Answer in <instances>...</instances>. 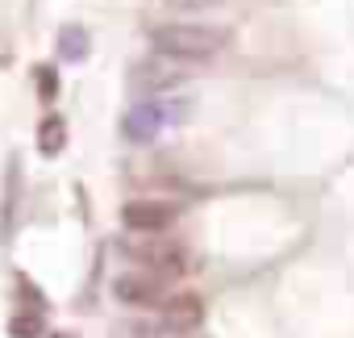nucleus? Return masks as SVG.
Wrapping results in <instances>:
<instances>
[{
    "label": "nucleus",
    "mask_w": 354,
    "mask_h": 338,
    "mask_svg": "<svg viewBox=\"0 0 354 338\" xmlns=\"http://www.w3.org/2000/svg\"><path fill=\"white\" fill-rule=\"evenodd\" d=\"M225 42H230L225 30H213V26H188V21H180V26H158V30L150 34L154 55L175 59V63H205V59L221 55Z\"/></svg>",
    "instance_id": "f257e3e1"
},
{
    "label": "nucleus",
    "mask_w": 354,
    "mask_h": 338,
    "mask_svg": "<svg viewBox=\"0 0 354 338\" xmlns=\"http://www.w3.org/2000/svg\"><path fill=\"white\" fill-rule=\"evenodd\" d=\"M175 217H180V209L171 201H154V197H138V201L121 205V222L133 234H162V230H171Z\"/></svg>",
    "instance_id": "f03ea898"
},
{
    "label": "nucleus",
    "mask_w": 354,
    "mask_h": 338,
    "mask_svg": "<svg viewBox=\"0 0 354 338\" xmlns=\"http://www.w3.org/2000/svg\"><path fill=\"white\" fill-rule=\"evenodd\" d=\"M125 251H129V259H138L146 272H154L162 280L184 272V251L175 242H167V238H158V234H146V242H129Z\"/></svg>",
    "instance_id": "7ed1b4c3"
},
{
    "label": "nucleus",
    "mask_w": 354,
    "mask_h": 338,
    "mask_svg": "<svg viewBox=\"0 0 354 338\" xmlns=\"http://www.w3.org/2000/svg\"><path fill=\"white\" fill-rule=\"evenodd\" d=\"M113 292L125 305H162L167 301L162 296V276H154V272H125V276L113 280Z\"/></svg>",
    "instance_id": "20e7f679"
},
{
    "label": "nucleus",
    "mask_w": 354,
    "mask_h": 338,
    "mask_svg": "<svg viewBox=\"0 0 354 338\" xmlns=\"http://www.w3.org/2000/svg\"><path fill=\"white\" fill-rule=\"evenodd\" d=\"M162 125H167V113L154 100H142V105H133L125 113V138L129 142H154L162 134Z\"/></svg>",
    "instance_id": "39448f33"
},
{
    "label": "nucleus",
    "mask_w": 354,
    "mask_h": 338,
    "mask_svg": "<svg viewBox=\"0 0 354 338\" xmlns=\"http://www.w3.org/2000/svg\"><path fill=\"white\" fill-rule=\"evenodd\" d=\"M171 84H180V71H171L167 63H142V67H133V88L138 92H162Z\"/></svg>",
    "instance_id": "423d86ee"
},
{
    "label": "nucleus",
    "mask_w": 354,
    "mask_h": 338,
    "mask_svg": "<svg viewBox=\"0 0 354 338\" xmlns=\"http://www.w3.org/2000/svg\"><path fill=\"white\" fill-rule=\"evenodd\" d=\"M162 313H167L171 326L188 330V326L201 321V301H196V296H167V301H162Z\"/></svg>",
    "instance_id": "0eeeda50"
},
{
    "label": "nucleus",
    "mask_w": 354,
    "mask_h": 338,
    "mask_svg": "<svg viewBox=\"0 0 354 338\" xmlns=\"http://www.w3.org/2000/svg\"><path fill=\"white\" fill-rule=\"evenodd\" d=\"M63 138H67V134H63V121H59V117H46L42 130H38V150H42V154H59V150H63Z\"/></svg>",
    "instance_id": "6e6552de"
},
{
    "label": "nucleus",
    "mask_w": 354,
    "mask_h": 338,
    "mask_svg": "<svg viewBox=\"0 0 354 338\" xmlns=\"http://www.w3.org/2000/svg\"><path fill=\"white\" fill-rule=\"evenodd\" d=\"M9 334H13V338H38V334H42V317H38V313H17V317L9 321Z\"/></svg>",
    "instance_id": "1a4fd4ad"
},
{
    "label": "nucleus",
    "mask_w": 354,
    "mask_h": 338,
    "mask_svg": "<svg viewBox=\"0 0 354 338\" xmlns=\"http://www.w3.org/2000/svg\"><path fill=\"white\" fill-rule=\"evenodd\" d=\"M63 55H67V59H80V55H84V34H80L75 26L63 30Z\"/></svg>",
    "instance_id": "9d476101"
},
{
    "label": "nucleus",
    "mask_w": 354,
    "mask_h": 338,
    "mask_svg": "<svg viewBox=\"0 0 354 338\" xmlns=\"http://www.w3.org/2000/svg\"><path fill=\"white\" fill-rule=\"evenodd\" d=\"M38 92H42V100H55L59 80H55V71H50V67H38Z\"/></svg>",
    "instance_id": "9b49d317"
},
{
    "label": "nucleus",
    "mask_w": 354,
    "mask_h": 338,
    "mask_svg": "<svg viewBox=\"0 0 354 338\" xmlns=\"http://www.w3.org/2000/svg\"><path fill=\"white\" fill-rule=\"evenodd\" d=\"M171 9H188V13H201V9H213V5H221V0H167Z\"/></svg>",
    "instance_id": "f8f14e48"
},
{
    "label": "nucleus",
    "mask_w": 354,
    "mask_h": 338,
    "mask_svg": "<svg viewBox=\"0 0 354 338\" xmlns=\"http://www.w3.org/2000/svg\"><path fill=\"white\" fill-rule=\"evenodd\" d=\"M55 338H59V334H55Z\"/></svg>",
    "instance_id": "ddd939ff"
}]
</instances>
